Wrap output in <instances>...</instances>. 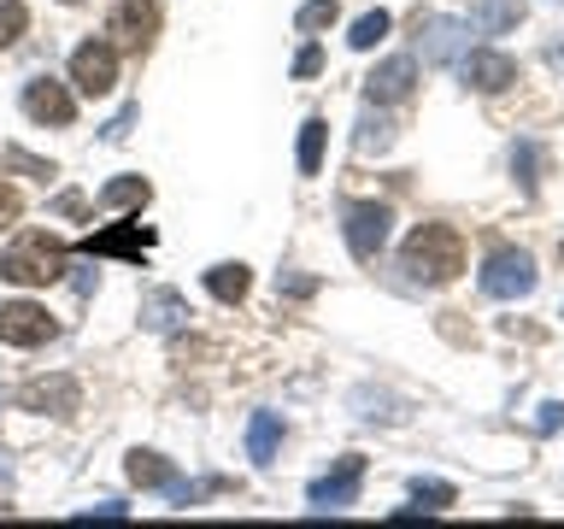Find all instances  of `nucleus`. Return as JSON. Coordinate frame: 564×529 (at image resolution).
I'll list each match as a JSON object with an SVG mask.
<instances>
[{"label": "nucleus", "instance_id": "obj_1", "mask_svg": "<svg viewBox=\"0 0 564 529\" xmlns=\"http://www.w3.org/2000/svg\"><path fill=\"white\" fill-rule=\"evenodd\" d=\"M400 271L423 282V289H447L465 271V236L453 224H417L400 247Z\"/></svg>", "mask_w": 564, "mask_h": 529}, {"label": "nucleus", "instance_id": "obj_2", "mask_svg": "<svg viewBox=\"0 0 564 529\" xmlns=\"http://www.w3.org/2000/svg\"><path fill=\"white\" fill-rule=\"evenodd\" d=\"M0 277L18 282V289H47V282L65 277V241L47 236V229H18L12 247L0 253Z\"/></svg>", "mask_w": 564, "mask_h": 529}, {"label": "nucleus", "instance_id": "obj_3", "mask_svg": "<svg viewBox=\"0 0 564 529\" xmlns=\"http://www.w3.org/2000/svg\"><path fill=\"white\" fill-rule=\"evenodd\" d=\"M482 294H494V300L535 294V259H529L523 247H494L488 264H482Z\"/></svg>", "mask_w": 564, "mask_h": 529}, {"label": "nucleus", "instance_id": "obj_4", "mask_svg": "<svg viewBox=\"0 0 564 529\" xmlns=\"http://www.w3.org/2000/svg\"><path fill=\"white\" fill-rule=\"evenodd\" d=\"M347 253L359 259V264H370L382 253V241H388V224H394V212L388 206H377V201H352L347 212Z\"/></svg>", "mask_w": 564, "mask_h": 529}, {"label": "nucleus", "instance_id": "obj_5", "mask_svg": "<svg viewBox=\"0 0 564 529\" xmlns=\"http://www.w3.org/2000/svg\"><path fill=\"white\" fill-rule=\"evenodd\" d=\"M106 35H112V47H123V53H135V60H141V53L159 42V7H153V0H118Z\"/></svg>", "mask_w": 564, "mask_h": 529}, {"label": "nucleus", "instance_id": "obj_6", "mask_svg": "<svg viewBox=\"0 0 564 529\" xmlns=\"http://www.w3.org/2000/svg\"><path fill=\"white\" fill-rule=\"evenodd\" d=\"M18 406L35 412V418H77L83 412V388H77V377H35V382L18 388Z\"/></svg>", "mask_w": 564, "mask_h": 529}, {"label": "nucleus", "instance_id": "obj_7", "mask_svg": "<svg viewBox=\"0 0 564 529\" xmlns=\"http://www.w3.org/2000/svg\"><path fill=\"white\" fill-rule=\"evenodd\" d=\"M458 77H465V88H476V95H500V88L518 83V60L500 47H470L465 60H458Z\"/></svg>", "mask_w": 564, "mask_h": 529}, {"label": "nucleus", "instance_id": "obj_8", "mask_svg": "<svg viewBox=\"0 0 564 529\" xmlns=\"http://www.w3.org/2000/svg\"><path fill=\"white\" fill-rule=\"evenodd\" d=\"M53 317H47V306H35V300H7L0 306V342L7 347H42V342H53Z\"/></svg>", "mask_w": 564, "mask_h": 529}, {"label": "nucleus", "instance_id": "obj_9", "mask_svg": "<svg viewBox=\"0 0 564 529\" xmlns=\"http://www.w3.org/2000/svg\"><path fill=\"white\" fill-rule=\"evenodd\" d=\"M70 83L83 88V95H112L118 83V47L112 42H83L70 53Z\"/></svg>", "mask_w": 564, "mask_h": 529}, {"label": "nucleus", "instance_id": "obj_10", "mask_svg": "<svg viewBox=\"0 0 564 529\" xmlns=\"http://www.w3.org/2000/svg\"><path fill=\"white\" fill-rule=\"evenodd\" d=\"M417 42L430 65H458L470 53V24H458V18H417Z\"/></svg>", "mask_w": 564, "mask_h": 529}, {"label": "nucleus", "instance_id": "obj_11", "mask_svg": "<svg viewBox=\"0 0 564 529\" xmlns=\"http://www.w3.org/2000/svg\"><path fill=\"white\" fill-rule=\"evenodd\" d=\"M359 483H365V458H359V453L335 458V471L312 483V506H317V511H347L352 500H359Z\"/></svg>", "mask_w": 564, "mask_h": 529}, {"label": "nucleus", "instance_id": "obj_12", "mask_svg": "<svg viewBox=\"0 0 564 529\" xmlns=\"http://www.w3.org/2000/svg\"><path fill=\"white\" fill-rule=\"evenodd\" d=\"M412 88H417V60H412V53H394V60H382V65L365 77L370 106H394V100L412 95Z\"/></svg>", "mask_w": 564, "mask_h": 529}, {"label": "nucleus", "instance_id": "obj_13", "mask_svg": "<svg viewBox=\"0 0 564 529\" xmlns=\"http://www.w3.org/2000/svg\"><path fill=\"white\" fill-rule=\"evenodd\" d=\"M24 112H30L35 123H53V130H65V123L77 118V100H70L65 83L35 77V83H24Z\"/></svg>", "mask_w": 564, "mask_h": 529}, {"label": "nucleus", "instance_id": "obj_14", "mask_svg": "<svg viewBox=\"0 0 564 529\" xmlns=\"http://www.w3.org/2000/svg\"><path fill=\"white\" fill-rule=\"evenodd\" d=\"M153 247V229H141V224H112V229H100V236H88L83 241V253H118V259H141Z\"/></svg>", "mask_w": 564, "mask_h": 529}, {"label": "nucleus", "instance_id": "obj_15", "mask_svg": "<svg viewBox=\"0 0 564 529\" xmlns=\"http://www.w3.org/2000/svg\"><path fill=\"white\" fill-rule=\"evenodd\" d=\"M141 324H148L153 335H171V330H183L188 324V300L176 294V289H159L141 300Z\"/></svg>", "mask_w": 564, "mask_h": 529}, {"label": "nucleus", "instance_id": "obj_16", "mask_svg": "<svg viewBox=\"0 0 564 529\" xmlns=\"http://www.w3.org/2000/svg\"><path fill=\"white\" fill-rule=\"evenodd\" d=\"M276 447H282V418L253 412V423H247V453H253V465H271Z\"/></svg>", "mask_w": 564, "mask_h": 529}, {"label": "nucleus", "instance_id": "obj_17", "mask_svg": "<svg viewBox=\"0 0 564 529\" xmlns=\"http://www.w3.org/2000/svg\"><path fill=\"white\" fill-rule=\"evenodd\" d=\"M206 289H212V300L236 306V300H247V289H253V271H247V264H212V271H206Z\"/></svg>", "mask_w": 564, "mask_h": 529}, {"label": "nucleus", "instance_id": "obj_18", "mask_svg": "<svg viewBox=\"0 0 564 529\" xmlns=\"http://www.w3.org/2000/svg\"><path fill=\"white\" fill-rule=\"evenodd\" d=\"M148 201H153L148 176H112V183L100 188V206H112V212H130V206H148Z\"/></svg>", "mask_w": 564, "mask_h": 529}, {"label": "nucleus", "instance_id": "obj_19", "mask_svg": "<svg viewBox=\"0 0 564 529\" xmlns=\"http://www.w3.org/2000/svg\"><path fill=\"white\" fill-rule=\"evenodd\" d=\"M324 136H329V123L324 118H306V123H300V176H317V171H324Z\"/></svg>", "mask_w": 564, "mask_h": 529}, {"label": "nucleus", "instance_id": "obj_20", "mask_svg": "<svg viewBox=\"0 0 564 529\" xmlns=\"http://www.w3.org/2000/svg\"><path fill=\"white\" fill-rule=\"evenodd\" d=\"M123 471H130L135 488H165V494H171V483H176V471H171L159 453H130V465H123Z\"/></svg>", "mask_w": 564, "mask_h": 529}, {"label": "nucleus", "instance_id": "obj_21", "mask_svg": "<svg viewBox=\"0 0 564 529\" xmlns=\"http://www.w3.org/2000/svg\"><path fill=\"white\" fill-rule=\"evenodd\" d=\"M388 24H394L388 12H365L359 24H352V35H347V47H352V53H370V47H377L382 35H388Z\"/></svg>", "mask_w": 564, "mask_h": 529}, {"label": "nucleus", "instance_id": "obj_22", "mask_svg": "<svg viewBox=\"0 0 564 529\" xmlns=\"http://www.w3.org/2000/svg\"><path fill=\"white\" fill-rule=\"evenodd\" d=\"M388 141H394V123L377 118V112H365V118H359V136H352V148H359V153H382Z\"/></svg>", "mask_w": 564, "mask_h": 529}, {"label": "nucleus", "instance_id": "obj_23", "mask_svg": "<svg viewBox=\"0 0 564 529\" xmlns=\"http://www.w3.org/2000/svg\"><path fill=\"white\" fill-rule=\"evenodd\" d=\"M30 30V7L24 0H0V47H12Z\"/></svg>", "mask_w": 564, "mask_h": 529}, {"label": "nucleus", "instance_id": "obj_24", "mask_svg": "<svg viewBox=\"0 0 564 529\" xmlns=\"http://www.w3.org/2000/svg\"><path fill=\"white\" fill-rule=\"evenodd\" d=\"M412 500H417V511H447L458 494H453V483H423V476H417V483H412Z\"/></svg>", "mask_w": 564, "mask_h": 529}, {"label": "nucleus", "instance_id": "obj_25", "mask_svg": "<svg viewBox=\"0 0 564 529\" xmlns=\"http://www.w3.org/2000/svg\"><path fill=\"white\" fill-rule=\"evenodd\" d=\"M518 18H523V0H482V30L500 35V30L518 24Z\"/></svg>", "mask_w": 564, "mask_h": 529}, {"label": "nucleus", "instance_id": "obj_26", "mask_svg": "<svg viewBox=\"0 0 564 529\" xmlns=\"http://www.w3.org/2000/svg\"><path fill=\"white\" fill-rule=\"evenodd\" d=\"M335 18H341V7H335V0H306V7H300V18H294V24L306 30V35H317V30H329Z\"/></svg>", "mask_w": 564, "mask_h": 529}, {"label": "nucleus", "instance_id": "obj_27", "mask_svg": "<svg viewBox=\"0 0 564 529\" xmlns=\"http://www.w3.org/2000/svg\"><path fill=\"white\" fill-rule=\"evenodd\" d=\"M511 165H518V183H523V194H535V165H541V153L529 148V141H518V153H511Z\"/></svg>", "mask_w": 564, "mask_h": 529}, {"label": "nucleus", "instance_id": "obj_28", "mask_svg": "<svg viewBox=\"0 0 564 529\" xmlns=\"http://www.w3.org/2000/svg\"><path fill=\"white\" fill-rule=\"evenodd\" d=\"M18 212H24V194H18L12 183H0V229H12Z\"/></svg>", "mask_w": 564, "mask_h": 529}, {"label": "nucleus", "instance_id": "obj_29", "mask_svg": "<svg viewBox=\"0 0 564 529\" xmlns=\"http://www.w3.org/2000/svg\"><path fill=\"white\" fill-rule=\"evenodd\" d=\"M317 71H324V53H317V47H300V53H294V77H317Z\"/></svg>", "mask_w": 564, "mask_h": 529}, {"label": "nucleus", "instance_id": "obj_30", "mask_svg": "<svg viewBox=\"0 0 564 529\" xmlns=\"http://www.w3.org/2000/svg\"><path fill=\"white\" fill-rule=\"evenodd\" d=\"M558 423H564V400H546V406H541V418H535V430H541V435H553Z\"/></svg>", "mask_w": 564, "mask_h": 529}, {"label": "nucleus", "instance_id": "obj_31", "mask_svg": "<svg viewBox=\"0 0 564 529\" xmlns=\"http://www.w3.org/2000/svg\"><path fill=\"white\" fill-rule=\"evenodd\" d=\"M130 123H135V106H130V112H118L112 123H106V141H123V136H130Z\"/></svg>", "mask_w": 564, "mask_h": 529}, {"label": "nucleus", "instance_id": "obj_32", "mask_svg": "<svg viewBox=\"0 0 564 529\" xmlns=\"http://www.w3.org/2000/svg\"><path fill=\"white\" fill-rule=\"evenodd\" d=\"M7 476H12V471H7V465H0V483H7Z\"/></svg>", "mask_w": 564, "mask_h": 529}, {"label": "nucleus", "instance_id": "obj_33", "mask_svg": "<svg viewBox=\"0 0 564 529\" xmlns=\"http://www.w3.org/2000/svg\"><path fill=\"white\" fill-rule=\"evenodd\" d=\"M65 7H83V0H65Z\"/></svg>", "mask_w": 564, "mask_h": 529}, {"label": "nucleus", "instance_id": "obj_34", "mask_svg": "<svg viewBox=\"0 0 564 529\" xmlns=\"http://www.w3.org/2000/svg\"><path fill=\"white\" fill-rule=\"evenodd\" d=\"M558 259H564V241H558Z\"/></svg>", "mask_w": 564, "mask_h": 529}, {"label": "nucleus", "instance_id": "obj_35", "mask_svg": "<svg viewBox=\"0 0 564 529\" xmlns=\"http://www.w3.org/2000/svg\"><path fill=\"white\" fill-rule=\"evenodd\" d=\"M0 400H7V395H0Z\"/></svg>", "mask_w": 564, "mask_h": 529}]
</instances>
